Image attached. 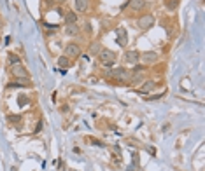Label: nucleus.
<instances>
[{"instance_id": "19", "label": "nucleus", "mask_w": 205, "mask_h": 171, "mask_svg": "<svg viewBox=\"0 0 205 171\" xmlns=\"http://www.w3.org/2000/svg\"><path fill=\"white\" fill-rule=\"evenodd\" d=\"M7 119H9L11 122H19V119H21V117H19V115H9Z\"/></svg>"}, {"instance_id": "14", "label": "nucleus", "mask_w": 205, "mask_h": 171, "mask_svg": "<svg viewBox=\"0 0 205 171\" xmlns=\"http://www.w3.org/2000/svg\"><path fill=\"white\" fill-rule=\"evenodd\" d=\"M151 89H154V82H153V80H147V82H144V86L140 87V93H147Z\"/></svg>"}, {"instance_id": "12", "label": "nucleus", "mask_w": 205, "mask_h": 171, "mask_svg": "<svg viewBox=\"0 0 205 171\" xmlns=\"http://www.w3.org/2000/svg\"><path fill=\"white\" fill-rule=\"evenodd\" d=\"M165 7L168 9V11H175L179 7V0H167L165 2Z\"/></svg>"}, {"instance_id": "18", "label": "nucleus", "mask_w": 205, "mask_h": 171, "mask_svg": "<svg viewBox=\"0 0 205 171\" xmlns=\"http://www.w3.org/2000/svg\"><path fill=\"white\" fill-rule=\"evenodd\" d=\"M18 103H19V107L28 105V98H27V96H19V98H18Z\"/></svg>"}, {"instance_id": "4", "label": "nucleus", "mask_w": 205, "mask_h": 171, "mask_svg": "<svg viewBox=\"0 0 205 171\" xmlns=\"http://www.w3.org/2000/svg\"><path fill=\"white\" fill-rule=\"evenodd\" d=\"M11 73H12L14 77H18V79H25V77H28V73H27V68H25V66H21L19 63L12 66Z\"/></svg>"}, {"instance_id": "11", "label": "nucleus", "mask_w": 205, "mask_h": 171, "mask_svg": "<svg viewBox=\"0 0 205 171\" xmlns=\"http://www.w3.org/2000/svg\"><path fill=\"white\" fill-rule=\"evenodd\" d=\"M65 33H67V35H77L79 28L76 26V23H69V25H65Z\"/></svg>"}, {"instance_id": "20", "label": "nucleus", "mask_w": 205, "mask_h": 171, "mask_svg": "<svg viewBox=\"0 0 205 171\" xmlns=\"http://www.w3.org/2000/svg\"><path fill=\"white\" fill-rule=\"evenodd\" d=\"M58 2H63V0H58Z\"/></svg>"}, {"instance_id": "9", "label": "nucleus", "mask_w": 205, "mask_h": 171, "mask_svg": "<svg viewBox=\"0 0 205 171\" xmlns=\"http://www.w3.org/2000/svg\"><path fill=\"white\" fill-rule=\"evenodd\" d=\"M118 44H119L121 47H125L128 44V35H126V30H118Z\"/></svg>"}, {"instance_id": "16", "label": "nucleus", "mask_w": 205, "mask_h": 171, "mask_svg": "<svg viewBox=\"0 0 205 171\" xmlns=\"http://www.w3.org/2000/svg\"><path fill=\"white\" fill-rule=\"evenodd\" d=\"M9 63H11V65H18V63H19L18 54H9Z\"/></svg>"}, {"instance_id": "15", "label": "nucleus", "mask_w": 205, "mask_h": 171, "mask_svg": "<svg viewBox=\"0 0 205 171\" xmlns=\"http://www.w3.org/2000/svg\"><path fill=\"white\" fill-rule=\"evenodd\" d=\"M58 65H60L62 68H67V66L70 65V61H69V58L67 56H62V58H58Z\"/></svg>"}, {"instance_id": "5", "label": "nucleus", "mask_w": 205, "mask_h": 171, "mask_svg": "<svg viewBox=\"0 0 205 171\" xmlns=\"http://www.w3.org/2000/svg\"><path fill=\"white\" fill-rule=\"evenodd\" d=\"M79 52H81V49H79V45L77 44H67V47H65V54L67 56H79Z\"/></svg>"}, {"instance_id": "17", "label": "nucleus", "mask_w": 205, "mask_h": 171, "mask_svg": "<svg viewBox=\"0 0 205 171\" xmlns=\"http://www.w3.org/2000/svg\"><path fill=\"white\" fill-rule=\"evenodd\" d=\"M100 51H102L100 49V44H93L91 47H90V52H91V54H98Z\"/></svg>"}, {"instance_id": "1", "label": "nucleus", "mask_w": 205, "mask_h": 171, "mask_svg": "<svg viewBox=\"0 0 205 171\" xmlns=\"http://www.w3.org/2000/svg\"><path fill=\"white\" fill-rule=\"evenodd\" d=\"M107 77H112L116 80H119V82H126V80L132 79V72L126 70V68H116V70L107 72Z\"/></svg>"}, {"instance_id": "6", "label": "nucleus", "mask_w": 205, "mask_h": 171, "mask_svg": "<svg viewBox=\"0 0 205 171\" xmlns=\"http://www.w3.org/2000/svg\"><path fill=\"white\" fill-rule=\"evenodd\" d=\"M140 59L146 65L156 63V61H158V54H156V52H144V54H140Z\"/></svg>"}, {"instance_id": "3", "label": "nucleus", "mask_w": 205, "mask_h": 171, "mask_svg": "<svg viewBox=\"0 0 205 171\" xmlns=\"http://www.w3.org/2000/svg\"><path fill=\"white\" fill-rule=\"evenodd\" d=\"M137 25H139V28L140 30H147V28H151V26L154 25V18H153L151 14H144V16L139 18Z\"/></svg>"}, {"instance_id": "8", "label": "nucleus", "mask_w": 205, "mask_h": 171, "mask_svg": "<svg viewBox=\"0 0 205 171\" xmlns=\"http://www.w3.org/2000/svg\"><path fill=\"white\" fill-rule=\"evenodd\" d=\"M128 5H130L132 11L137 12V11H142V9L146 7V0H130V2H128Z\"/></svg>"}, {"instance_id": "13", "label": "nucleus", "mask_w": 205, "mask_h": 171, "mask_svg": "<svg viewBox=\"0 0 205 171\" xmlns=\"http://www.w3.org/2000/svg\"><path fill=\"white\" fill-rule=\"evenodd\" d=\"M76 21H77V16H76V12L69 11V12L65 14V23L69 25V23H76Z\"/></svg>"}, {"instance_id": "10", "label": "nucleus", "mask_w": 205, "mask_h": 171, "mask_svg": "<svg viewBox=\"0 0 205 171\" xmlns=\"http://www.w3.org/2000/svg\"><path fill=\"white\" fill-rule=\"evenodd\" d=\"M74 7L79 12H84L86 9H88V0H74Z\"/></svg>"}, {"instance_id": "7", "label": "nucleus", "mask_w": 205, "mask_h": 171, "mask_svg": "<svg viewBox=\"0 0 205 171\" xmlns=\"http://www.w3.org/2000/svg\"><path fill=\"white\" fill-rule=\"evenodd\" d=\"M125 59H126V63H137L140 59V52L139 51H128L125 54Z\"/></svg>"}, {"instance_id": "2", "label": "nucleus", "mask_w": 205, "mask_h": 171, "mask_svg": "<svg viewBox=\"0 0 205 171\" xmlns=\"http://www.w3.org/2000/svg\"><path fill=\"white\" fill-rule=\"evenodd\" d=\"M98 58L105 66H111V65L116 61V52H114V51H109V49H102L98 52Z\"/></svg>"}]
</instances>
